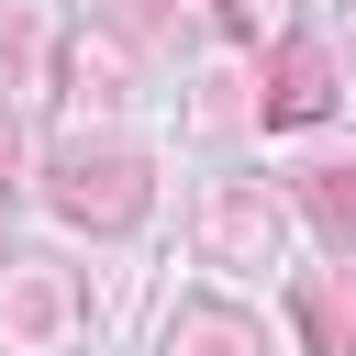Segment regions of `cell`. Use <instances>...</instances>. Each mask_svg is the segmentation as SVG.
Here are the masks:
<instances>
[{"label":"cell","instance_id":"obj_6","mask_svg":"<svg viewBox=\"0 0 356 356\" xmlns=\"http://www.w3.org/2000/svg\"><path fill=\"white\" fill-rule=\"evenodd\" d=\"M222 22H234V33H256V22H267V0H222Z\"/></svg>","mask_w":356,"mask_h":356},{"label":"cell","instance_id":"obj_5","mask_svg":"<svg viewBox=\"0 0 356 356\" xmlns=\"http://www.w3.org/2000/svg\"><path fill=\"white\" fill-rule=\"evenodd\" d=\"M178 345H200V356H256V334H245L234 312H189V323H178Z\"/></svg>","mask_w":356,"mask_h":356},{"label":"cell","instance_id":"obj_3","mask_svg":"<svg viewBox=\"0 0 356 356\" xmlns=\"http://www.w3.org/2000/svg\"><path fill=\"white\" fill-rule=\"evenodd\" d=\"M289 312H300V345L312 356H356V267H312L289 289Z\"/></svg>","mask_w":356,"mask_h":356},{"label":"cell","instance_id":"obj_4","mask_svg":"<svg viewBox=\"0 0 356 356\" xmlns=\"http://www.w3.org/2000/svg\"><path fill=\"white\" fill-rule=\"evenodd\" d=\"M300 211L334 234V245H356V167L345 156H323V167H300Z\"/></svg>","mask_w":356,"mask_h":356},{"label":"cell","instance_id":"obj_7","mask_svg":"<svg viewBox=\"0 0 356 356\" xmlns=\"http://www.w3.org/2000/svg\"><path fill=\"white\" fill-rule=\"evenodd\" d=\"M0 167H11V122H0Z\"/></svg>","mask_w":356,"mask_h":356},{"label":"cell","instance_id":"obj_2","mask_svg":"<svg viewBox=\"0 0 356 356\" xmlns=\"http://www.w3.org/2000/svg\"><path fill=\"white\" fill-rule=\"evenodd\" d=\"M256 111H267L278 134L323 122V111H334V56H323L312 33H289V44H278V67H267V89H256Z\"/></svg>","mask_w":356,"mask_h":356},{"label":"cell","instance_id":"obj_1","mask_svg":"<svg viewBox=\"0 0 356 356\" xmlns=\"http://www.w3.org/2000/svg\"><path fill=\"white\" fill-rule=\"evenodd\" d=\"M56 211L67 222H89V234H122V222H145V156H122V145H67L56 156Z\"/></svg>","mask_w":356,"mask_h":356}]
</instances>
